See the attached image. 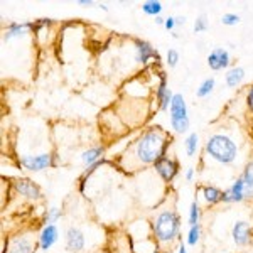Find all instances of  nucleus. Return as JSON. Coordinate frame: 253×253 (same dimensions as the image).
I'll return each instance as SVG.
<instances>
[{
  "label": "nucleus",
  "instance_id": "obj_1",
  "mask_svg": "<svg viewBox=\"0 0 253 253\" xmlns=\"http://www.w3.org/2000/svg\"><path fill=\"white\" fill-rule=\"evenodd\" d=\"M167 137L161 128H150L142 133L135 144V157L140 164H156L162 157H166Z\"/></svg>",
  "mask_w": 253,
  "mask_h": 253
},
{
  "label": "nucleus",
  "instance_id": "obj_2",
  "mask_svg": "<svg viewBox=\"0 0 253 253\" xmlns=\"http://www.w3.org/2000/svg\"><path fill=\"white\" fill-rule=\"evenodd\" d=\"M206 154L219 164H231L238 156V147L233 138L224 133H214L206 140Z\"/></svg>",
  "mask_w": 253,
  "mask_h": 253
},
{
  "label": "nucleus",
  "instance_id": "obj_3",
  "mask_svg": "<svg viewBox=\"0 0 253 253\" xmlns=\"http://www.w3.org/2000/svg\"><path fill=\"white\" fill-rule=\"evenodd\" d=\"M179 228H181V219H179V214L172 210L159 213L152 224L154 236H156L157 243L161 245L172 243L179 235Z\"/></svg>",
  "mask_w": 253,
  "mask_h": 253
},
{
  "label": "nucleus",
  "instance_id": "obj_4",
  "mask_svg": "<svg viewBox=\"0 0 253 253\" xmlns=\"http://www.w3.org/2000/svg\"><path fill=\"white\" fill-rule=\"evenodd\" d=\"M169 113H170V126H172L175 132L184 133L189 130V115H187L186 100L181 93H175L174 95Z\"/></svg>",
  "mask_w": 253,
  "mask_h": 253
},
{
  "label": "nucleus",
  "instance_id": "obj_5",
  "mask_svg": "<svg viewBox=\"0 0 253 253\" xmlns=\"http://www.w3.org/2000/svg\"><path fill=\"white\" fill-rule=\"evenodd\" d=\"M20 166L27 170H34V172H39V170L49 169V167L54 166V159H52L51 154H38V156H22L20 157Z\"/></svg>",
  "mask_w": 253,
  "mask_h": 253
},
{
  "label": "nucleus",
  "instance_id": "obj_6",
  "mask_svg": "<svg viewBox=\"0 0 253 253\" xmlns=\"http://www.w3.org/2000/svg\"><path fill=\"white\" fill-rule=\"evenodd\" d=\"M14 187L20 196H24L26 199H31V201H38V199L42 198L41 187L36 182H32L31 179H17L14 182Z\"/></svg>",
  "mask_w": 253,
  "mask_h": 253
},
{
  "label": "nucleus",
  "instance_id": "obj_7",
  "mask_svg": "<svg viewBox=\"0 0 253 253\" xmlns=\"http://www.w3.org/2000/svg\"><path fill=\"white\" fill-rule=\"evenodd\" d=\"M231 56L226 49L223 47H216L208 54V66L213 71H219V69H226L230 66Z\"/></svg>",
  "mask_w": 253,
  "mask_h": 253
},
{
  "label": "nucleus",
  "instance_id": "obj_8",
  "mask_svg": "<svg viewBox=\"0 0 253 253\" xmlns=\"http://www.w3.org/2000/svg\"><path fill=\"white\" fill-rule=\"evenodd\" d=\"M154 167H156L157 174L161 175L166 182H170L179 172V164L174 159H169V157H162L161 161H157L156 164H154Z\"/></svg>",
  "mask_w": 253,
  "mask_h": 253
},
{
  "label": "nucleus",
  "instance_id": "obj_9",
  "mask_svg": "<svg viewBox=\"0 0 253 253\" xmlns=\"http://www.w3.org/2000/svg\"><path fill=\"white\" fill-rule=\"evenodd\" d=\"M135 59L140 64H147L152 59L159 61V52L152 47L150 42L142 39H135Z\"/></svg>",
  "mask_w": 253,
  "mask_h": 253
},
{
  "label": "nucleus",
  "instance_id": "obj_10",
  "mask_svg": "<svg viewBox=\"0 0 253 253\" xmlns=\"http://www.w3.org/2000/svg\"><path fill=\"white\" fill-rule=\"evenodd\" d=\"M64 240H66V250L71 252V253H80L84 248V243H86L83 231L78 230V228H75V226L68 228Z\"/></svg>",
  "mask_w": 253,
  "mask_h": 253
},
{
  "label": "nucleus",
  "instance_id": "obj_11",
  "mask_svg": "<svg viewBox=\"0 0 253 253\" xmlns=\"http://www.w3.org/2000/svg\"><path fill=\"white\" fill-rule=\"evenodd\" d=\"M231 236H233L235 245L247 247L252 242V226L247 221H236L231 230Z\"/></svg>",
  "mask_w": 253,
  "mask_h": 253
},
{
  "label": "nucleus",
  "instance_id": "obj_12",
  "mask_svg": "<svg viewBox=\"0 0 253 253\" xmlns=\"http://www.w3.org/2000/svg\"><path fill=\"white\" fill-rule=\"evenodd\" d=\"M174 95H175V93L170 91V88L167 86L166 75H164V73H161V83H159L157 91H156V96L159 100V108H161V110H169L170 103H172Z\"/></svg>",
  "mask_w": 253,
  "mask_h": 253
},
{
  "label": "nucleus",
  "instance_id": "obj_13",
  "mask_svg": "<svg viewBox=\"0 0 253 253\" xmlns=\"http://www.w3.org/2000/svg\"><path fill=\"white\" fill-rule=\"evenodd\" d=\"M58 238H59V231H58V228H56V224H46V226L42 228V231H41V235H39L41 250L47 252L52 245L58 242Z\"/></svg>",
  "mask_w": 253,
  "mask_h": 253
},
{
  "label": "nucleus",
  "instance_id": "obj_14",
  "mask_svg": "<svg viewBox=\"0 0 253 253\" xmlns=\"http://www.w3.org/2000/svg\"><path fill=\"white\" fill-rule=\"evenodd\" d=\"M243 199H247L245 198V187H243L242 177H238L226 191H223L221 203H242Z\"/></svg>",
  "mask_w": 253,
  "mask_h": 253
},
{
  "label": "nucleus",
  "instance_id": "obj_15",
  "mask_svg": "<svg viewBox=\"0 0 253 253\" xmlns=\"http://www.w3.org/2000/svg\"><path fill=\"white\" fill-rule=\"evenodd\" d=\"M36 243L29 236H15L9 245V253H34Z\"/></svg>",
  "mask_w": 253,
  "mask_h": 253
},
{
  "label": "nucleus",
  "instance_id": "obj_16",
  "mask_svg": "<svg viewBox=\"0 0 253 253\" xmlns=\"http://www.w3.org/2000/svg\"><path fill=\"white\" fill-rule=\"evenodd\" d=\"M31 29H32V22H22V24L10 22L9 26H7L5 32H3V39L10 41L15 38H22V36H26Z\"/></svg>",
  "mask_w": 253,
  "mask_h": 253
},
{
  "label": "nucleus",
  "instance_id": "obj_17",
  "mask_svg": "<svg viewBox=\"0 0 253 253\" xmlns=\"http://www.w3.org/2000/svg\"><path fill=\"white\" fill-rule=\"evenodd\" d=\"M243 80H245V69L240 66L228 69L226 75H224V83H226L228 88H236L238 84H242Z\"/></svg>",
  "mask_w": 253,
  "mask_h": 253
},
{
  "label": "nucleus",
  "instance_id": "obj_18",
  "mask_svg": "<svg viewBox=\"0 0 253 253\" xmlns=\"http://www.w3.org/2000/svg\"><path fill=\"white\" fill-rule=\"evenodd\" d=\"M242 181L245 187V198H253V161H250L242 172Z\"/></svg>",
  "mask_w": 253,
  "mask_h": 253
},
{
  "label": "nucleus",
  "instance_id": "obj_19",
  "mask_svg": "<svg viewBox=\"0 0 253 253\" xmlns=\"http://www.w3.org/2000/svg\"><path fill=\"white\" fill-rule=\"evenodd\" d=\"M101 159H103V147H91V149L84 150V152L81 154V161L84 162L86 167L96 164Z\"/></svg>",
  "mask_w": 253,
  "mask_h": 253
},
{
  "label": "nucleus",
  "instance_id": "obj_20",
  "mask_svg": "<svg viewBox=\"0 0 253 253\" xmlns=\"http://www.w3.org/2000/svg\"><path fill=\"white\" fill-rule=\"evenodd\" d=\"M203 198L208 205H218L223 201V191L214 186H205L203 187Z\"/></svg>",
  "mask_w": 253,
  "mask_h": 253
},
{
  "label": "nucleus",
  "instance_id": "obj_21",
  "mask_svg": "<svg viewBox=\"0 0 253 253\" xmlns=\"http://www.w3.org/2000/svg\"><path fill=\"white\" fill-rule=\"evenodd\" d=\"M162 3L159 0H147V2L142 3V12L147 15H152V17H159L162 12Z\"/></svg>",
  "mask_w": 253,
  "mask_h": 253
},
{
  "label": "nucleus",
  "instance_id": "obj_22",
  "mask_svg": "<svg viewBox=\"0 0 253 253\" xmlns=\"http://www.w3.org/2000/svg\"><path fill=\"white\" fill-rule=\"evenodd\" d=\"M214 84H216L214 78H206L201 84H199V88L196 89V96H198V98L210 96L211 93H213V89H214Z\"/></svg>",
  "mask_w": 253,
  "mask_h": 253
},
{
  "label": "nucleus",
  "instance_id": "obj_23",
  "mask_svg": "<svg viewBox=\"0 0 253 253\" xmlns=\"http://www.w3.org/2000/svg\"><path fill=\"white\" fill-rule=\"evenodd\" d=\"M198 145H199V137L196 132H191L189 135L186 137V142H184V149H186V154L189 157H193L198 150Z\"/></svg>",
  "mask_w": 253,
  "mask_h": 253
},
{
  "label": "nucleus",
  "instance_id": "obj_24",
  "mask_svg": "<svg viewBox=\"0 0 253 253\" xmlns=\"http://www.w3.org/2000/svg\"><path fill=\"white\" fill-rule=\"evenodd\" d=\"M199 238H201V226L196 224V226H189V233H187V245L191 247H196L199 243Z\"/></svg>",
  "mask_w": 253,
  "mask_h": 253
},
{
  "label": "nucleus",
  "instance_id": "obj_25",
  "mask_svg": "<svg viewBox=\"0 0 253 253\" xmlns=\"http://www.w3.org/2000/svg\"><path fill=\"white\" fill-rule=\"evenodd\" d=\"M199 216H201V210H199L198 201H193L191 203V210H189V226L199 224Z\"/></svg>",
  "mask_w": 253,
  "mask_h": 253
},
{
  "label": "nucleus",
  "instance_id": "obj_26",
  "mask_svg": "<svg viewBox=\"0 0 253 253\" xmlns=\"http://www.w3.org/2000/svg\"><path fill=\"white\" fill-rule=\"evenodd\" d=\"M61 216H63V211H61L59 208H51V210H47L46 214H44V221H46V224H54Z\"/></svg>",
  "mask_w": 253,
  "mask_h": 253
},
{
  "label": "nucleus",
  "instance_id": "obj_27",
  "mask_svg": "<svg viewBox=\"0 0 253 253\" xmlns=\"http://www.w3.org/2000/svg\"><path fill=\"white\" fill-rule=\"evenodd\" d=\"M194 32L196 34H199V32H205L208 31V20H206V15H199L198 19H196V22H194Z\"/></svg>",
  "mask_w": 253,
  "mask_h": 253
},
{
  "label": "nucleus",
  "instance_id": "obj_28",
  "mask_svg": "<svg viewBox=\"0 0 253 253\" xmlns=\"http://www.w3.org/2000/svg\"><path fill=\"white\" fill-rule=\"evenodd\" d=\"M238 22H240V15L231 14V12H228V14H223V17H221V24H223V26H236Z\"/></svg>",
  "mask_w": 253,
  "mask_h": 253
},
{
  "label": "nucleus",
  "instance_id": "obj_29",
  "mask_svg": "<svg viewBox=\"0 0 253 253\" xmlns=\"http://www.w3.org/2000/svg\"><path fill=\"white\" fill-rule=\"evenodd\" d=\"M166 59H167V64H169V68H175L179 63V52L175 51V49H169L166 54Z\"/></svg>",
  "mask_w": 253,
  "mask_h": 253
},
{
  "label": "nucleus",
  "instance_id": "obj_30",
  "mask_svg": "<svg viewBox=\"0 0 253 253\" xmlns=\"http://www.w3.org/2000/svg\"><path fill=\"white\" fill-rule=\"evenodd\" d=\"M177 26V20H175V17H172V15H170V17H167L166 19V22H164V27L167 31H174V27Z\"/></svg>",
  "mask_w": 253,
  "mask_h": 253
},
{
  "label": "nucleus",
  "instance_id": "obj_31",
  "mask_svg": "<svg viewBox=\"0 0 253 253\" xmlns=\"http://www.w3.org/2000/svg\"><path fill=\"white\" fill-rule=\"evenodd\" d=\"M247 107L253 113V84H252L250 89H248V93H247Z\"/></svg>",
  "mask_w": 253,
  "mask_h": 253
},
{
  "label": "nucleus",
  "instance_id": "obj_32",
  "mask_svg": "<svg viewBox=\"0 0 253 253\" xmlns=\"http://www.w3.org/2000/svg\"><path fill=\"white\" fill-rule=\"evenodd\" d=\"M193 179H194V169H193V167H189V169L186 170V181L191 182Z\"/></svg>",
  "mask_w": 253,
  "mask_h": 253
},
{
  "label": "nucleus",
  "instance_id": "obj_33",
  "mask_svg": "<svg viewBox=\"0 0 253 253\" xmlns=\"http://www.w3.org/2000/svg\"><path fill=\"white\" fill-rule=\"evenodd\" d=\"M80 5H84V7H89L93 5V0H78Z\"/></svg>",
  "mask_w": 253,
  "mask_h": 253
},
{
  "label": "nucleus",
  "instance_id": "obj_34",
  "mask_svg": "<svg viewBox=\"0 0 253 253\" xmlns=\"http://www.w3.org/2000/svg\"><path fill=\"white\" fill-rule=\"evenodd\" d=\"M164 22H166V19H162L161 15L156 17V24H159V26H164Z\"/></svg>",
  "mask_w": 253,
  "mask_h": 253
},
{
  "label": "nucleus",
  "instance_id": "obj_35",
  "mask_svg": "<svg viewBox=\"0 0 253 253\" xmlns=\"http://www.w3.org/2000/svg\"><path fill=\"white\" fill-rule=\"evenodd\" d=\"M175 20H177V26H181V24L186 22V17H175Z\"/></svg>",
  "mask_w": 253,
  "mask_h": 253
},
{
  "label": "nucleus",
  "instance_id": "obj_36",
  "mask_svg": "<svg viewBox=\"0 0 253 253\" xmlns=\"http://www.w3.org/2000/svg\"><path fill=\"white\" fill-rule=\"evenodd\" d=\"M177 253H187V250H186L184 245H181V247H179V252H177Z\"/></svg>",
  "mask_w": 253,
  "mask_h": 253
}]
</instances>
